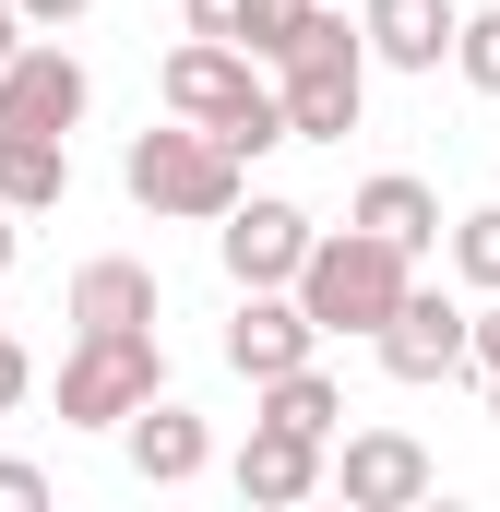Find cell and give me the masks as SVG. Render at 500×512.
Returning a JSON list of instances; mask_svg holds the SVG:
<instances>
[{"instance_id": "13", "label": "cell", "mask_w": 500, "mask_h": 512, "mask_svg": "<svg viewBox=\"0 0 500 512\" xmlns=\"http://www.w3.org/2000/svg\"><path fill=\"white\" fill-rule=\"evenodd\" d=\"M322 489V441H298V429H250L239 441V501H262V512H286V501H310Z\"/></svg>"}, {"instance_id": "1", "label": "cell", "mask_w": 500, "mask_h": 512, "mask_svg": "<svg viewBox=\"0 0 500 512\" xmlns=\"http://www.w3.org/2000/svg\"><path fill=\"white\" fill-rule=\"evenodd\" d=\"M274 108H286V143H346L358 108H370V48L346 12H298V36L274 48Z\"/></svg>"}, {"instance_id": "24", "label": "cell", "mask_w": 500, "mask_h": 512, "mask_svg": "<svg viewBox=\"0 0 500 512\" xmlns=\"http://www.w3.org/2000/svg\"><path fill=\"white\" fill-rule=\"evenodd\" d=\"M12 12H24V36H36V24H84L96 0H12Z\"/></svg>"}, {"instance_id": "18", "label": "cell", "mask_w": 500, "mask_h": 512, "mask_svg": "<svg viewBox=\"0 0 500 512\" xmlns=\"http://www.w3.org/2000/svg\"><path fill=\"white\" fill-rule=\"evenodd\" d=\"M0 203H12V215L72 203V143H0Z\"/></svg>"}, {"instance_id": "25", "label": "cell", "mask_w": 500, "mask_h": 512, "mask_svg": "<svg viewBox=\"0 0 500 512\" xmlns=\"http://www.w3.org/2000/svg\"><path fill=\"white\" fill-rule=\"evenodd\" d=\"M12 48H24V12H12V0H0V60H12Z\"/></svg>"}, {"instance_id": "23", "label": "cell", "mask_w": 500, "mask_h": 512, "mask_svg": "<svg viewBox=\"0 0 500 512\" xmlns=\"http://www.w3.org/2000/svg\"><path fill=\"white\" fill-rule=\"evenodd\" d=\"M48 501V477H36V465H0V512H36Z\"/></svg>"}, {"instance_id": "4", "label": "cell", "mask_w": 500, "mask_h": 512, "mask_svg": "<svg viewBox=\"0 0 500 512\" xmlns=\"http://www.w3.org/2000/svg\"><path fill=\"white\" fill-rule=\"evenodd\" d=\"M120 179H131L143 215H191V227H215V215L239 203V155H227L215 131H191V120L143 131V143L120 155Z\"/></svg>"}, {"instance_id": "15", "label": "cell", "mask_w": 500, "mask_h": 512, "mask_svg": "<svg viewBox=\"0 0 500 512\" xmlns=\"http://www.w3.org/2000/svg\"><path fill=\"white\" fill-rule=\"evenodd\" d=\"M179 12H191V36H227V48H250V60H274L310 0H179Z\"/></svg>"}, {"instance_id": "17", "label": "cell", "mask_w": 500, "mask_h": 512, "mask_svg": "<svg viewBox=\"0 0 500 512\" xmlns=\"http://www.w3.org/2000/svg\"><path fill=\"white\" fill-rule=\"evenodd\" d=\"M250 393H262V417H274V429H298V441H322V453H334V417H346V393L322 382L310 358H298V370H274V382H250Z\"/></svg>"}, {"instance_id": "10", "label": "cell", "mask_w": 500, "mask_h": 512, "mask_svg": "<svg viewBox=\"0 0 500 512\" xmlns=\"http://www.w3.org/2000/svg\"><path fill=\"white\" fill-rule=\"evenodd\" d=\"M322 334H310V310L286 298V286H239V322H227V370L239 382H274V370H298Z\"/></svg>"}, {"instance_id": "27", "label": "cell", "mask_w": 500, "mask_h": 512, "mask_svg": "<svg viewBox=\"0 0 500 512\" xmlns=\"http://www.w3.org/2000/svg\"><path fill=\"white\" fill-rule=\"evenodd\" d=\"M489 417H500V382H489Z\"/></svg>"}, {"instance_id": "21", "label": "cell", "mask_w": 500, "mask_h": 512, "mask_svg": "<svg viewBox=\"0 0 500 512\" xmlns=\"http://www.w3.org/2000/svg\"><path fill=\"white\" fill-rule=\"evenodd\" d=\"M465 370H489V382H500V310H477V322H465Z\"/></svg>"}, {"instance_id": "9", "label": "cell", "mask_w": 500, "mask_h": 512, "mask_svg": "<svg viewBox=\"0 0 500 512\" xmlns=\"http://www.w3.org/2000/svg\"><path fill=\"white\" fill-rule=\"evenodd\" d=\"M215 251H227L239 286H286L298 251H310V215H298V203H274V191H239V203L215 215Z\"/></svg>"}, {"instance_id": "26", "label": "cell", "mask_w": 500, "mask_h": 512, "mask_svg": "<svg viewBox=\"0 0 500 512\" xmlns=\"http://www.w3.org/2000/svg\"><path fill=\"white\" fill-rule=\"evenodd\" d=\"M12 239H24V215H12V203H0V274H12Z\"/></svg>"}, {"instance_id": "16", "label": "cell", "mask_w": 500, "mask_h": 512, "mask_svg": "<svg viewBox=\"0 0 500 512\" xmlns=\"http://www.w3.org/2000/svg\"><path fill=\"white\" fill-rule=\"evenodd\" d=\"M72 322H84V334H108V322H155V274H143V262H84V274H72Z\"/></svg>"}, {"instance_id": "22", "label": "cell", "mask_w": 500, "mask_h": 512, "mask_svg": "<svg viewBox=\"0 0 500 512\" xmlns=\"http://www.w3.org/2000/svg\"><path fill=\"white\" fill-rule=\"evenodd\" d=\"M24 382H36V358H24V346H12V334H0V417H12V405H24Z\"/></svg>"}, {"instance_id": "8", "label": "cell", "mask_w": 500, "mask_h": 512, "mask_svg": "<svg viewBox=\"0 0 500 512\" xmlns=\"http://www.w3.org/2000/svg\"><path fill=\"white\" fill-rule=\"evenodd\" d=\"M381 370H393V382H453V370H465V310H453V298H429V286H405V298H393V310H381Z\"/></svg>"}, {"instance_id": "7", "label": "cell", "mask_w": 500, "mask_h": 512, "mask_svg": "<svg viewBox=\"0 0 500 512\" xmlns=\"http://www.w3.org/2000/svg\"><path fill=\"white\" fill-rule=\"evenodd\" d=\"M322 477H334L358 512H405V501H429V489H441L429 441H405V429H346V453H322Z\"/></svg>"}, {"instance_id": "12", "label": "cell", "mask_w": 500, "mask_h": 512, "mask_svg": "<svg viewBox=\"0 0 500 512\" xmlns=\"http://www.w3.org/2000/svg\"><path fill=\"white\" fill-rule=\"evenodd\" d=\"M453 24H465L453 0H370V12H358V48L393 60V72H441V60H453Z\"/></svg>"}, {"instance_id": "6", "label": "cell", "mask_w": 500, "mask_h": 512, "mask_svg": "<svg viewBox=\"0 0 500 512\" xmlns=\"http://www.w3.org/2000/svg\"><path fill=\"white\" fill-rule=\"evenodd\" d=\"M84 60L72 48H12L0 60V143H72V120H84Z\"/></svg>"}, {"instance_id": "2", "label": "cell", "mask_w": 500, "mask_h": 512, "mask_svg": "<svg viewBox=\"0 0 500 512\" xmlns=\"http://www.w3.org/2000/svg\"><path fill=\"white\" fill-rule=\"evenodd\" d=\"M167 120L215 131L227 155H262V143H286V108H274V84H262V60L227 48V36H191V48H167Z\"/></svg>"}, {"instance_id": "5", "label": "cell", "mask_w": 500, "mask_h": 512, "mask_svg": "<svg viewBox=\"0 0 500 512\" xmlns=\"http://www.w3.org/2000/svg\"><path fill=\"white\" fill-rule=\"evenodd\" d=\"M143 393H167V358H155V322H108L60 358V417L72 429H120Z\"/></svg>"}, {"instance_id": "11", "label": "cell", "mask_w": 500, "mask_h": 512, "mask_svg": "<svg viewBox=\"0 0 500 512\" xmlns=\"http://www.w3.org/2000/svg\"><path fill=\"white\" fill-rule=\"evenodd\" d=\"M120 429H131V477H143V489H191V477L215 465L203 417H191V405H167V393H143V405H131Z\"/></svg>"}, {"instance_id": "3", "label": "cell", "mask_w": 500, "mask_h": 512, "mask_svg": "<svg viewBox=\"0 0 500 512\" xmlns=\"http://www.w3.org/2000/svg\"><path fill=\"white\" fill-rule=\"evenodd\" d=\"M405 286H417V262L393 251V239H370V227H346V239L310 227V251L286 274V298L310 310V334H381V310H393Z\"/></svg>"}, {"instance_id": "20", "label": "cell", "mask_w": 500, "mask_h": 512, "mask_svg": "<svg viewBox=\"0 0 500 512\" xmlns=\"http://www.w3.org/2000/svg\"><path fill=\"white\" fill-rule=\"evenodd\" d=\"M453 262H465V286L500 298V203H489V215H453Z\"/></svg>"}, {"instance_id": "14", "label": "cell", "mask_w": 500, "mask_h": 512, "mask_svg": "<svg viewBox=\"0 0 500 512\" xmlns=\"http://www.w3.org/2000/svg\"><path fill=\"white\" fill-rule=\"evenodd\" d=\"M346 227H370V239H393V251L417 262L429 239H441V191H429V179H405V167H381L370 191H358V215H346Z\"/></svg>"}, {"instance_id": "19", "label": "cell", "mask_w": 500, "mask_h": 512, "mask_svg": "<svg viewBox=\"0 0 500 512\" xmlns=\"http://www.w3.org/2000/svg\"><path fill=\"white\" fill-rule=\"evenodd\" d=\"M453 72H465L477 96H500V12H465V24H453Z\"/></svg>"}]
</instances>
